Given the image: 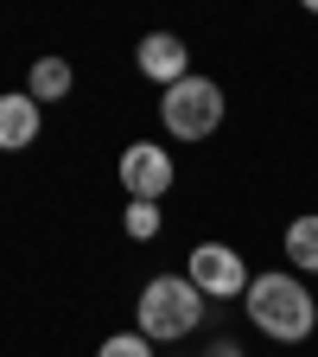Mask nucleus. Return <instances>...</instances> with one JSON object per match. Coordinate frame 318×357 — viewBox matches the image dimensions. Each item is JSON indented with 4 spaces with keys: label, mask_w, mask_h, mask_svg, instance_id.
Segmentation results:
<instances>
[{
    "label": "nucleus",
    "mask_w": 318,
    "mask_h": 357,
    "mask_svg": "<svg viewBox=\"0 0 318 357\" xmlns=\"http://www.w3.org/2000/svg\"><path fill=\"white\" fill-rule=\"evenodd\" d=\"M242 306H248L255 332H267L274 344H299V338L318 332V300L305 294L299 275H280V268H274V275H255L248 294H242Z\"/></svg>",
    "instance_id": "1"
},
{
    "label": "nucleus",
    "mask_w": 318,
    "mask_h": 357,
    "mask_svg": "<svg viewBox=\"0 0 318 357\" xmlns=\"http://www.w3.org/2000/svg\"><path fill=\"white\" fill-rule=\"evenodd\" d=\"M204 294L185 281V275H153L147 287H141V306H134V319H141V326H134V332H141V338H166V344H178V338H191L198 326H204Z\"/></svg>",
    "instance_id": "2"
},
{
    "label": "nucleus",
    "mask_w": 318,
    "mask_h": 357,
    "mask_svg": "<svg viewBox=\"0 0 318 357\" xmlns=\"http://www.w3.org/2000/svg\"><path fill=\"white\" fill-rule=\"evenodd\" d=\"M223 83L216 77H185V83H172L166 89V102H159V121L166 134H178V141H210V134L223 128Z\"/></svg>",
    "instance_id": "3"
},
{
    "label": "nucleus",
    "mask_w": 318,
    "mask_h": 357,
    "mask_svg": "<svg viewBox=\"0 0 318 357\" xmlns=\"http://www.w3.org/2000/svg\"><path fill=\"white\" fill-rule=\"evenodd\" d=\"M185 281H191L204 300H242L255 275H248V261H242L230 243H198L191 261H185Z\"/></svg>",
    "instance_id": "4"
},
{
    "label": "nucleus",
    "mask_w": 318,
    "mask_h": 357,
    "mask_svg": "<svg viewBox=\"0 0 318 357\" xmlns=\"http://www.w3.org/2000/svg\"><path fill=\"white\" fill-rule=\"evenodd\" d=\"M121 185H127V198L134 204H159L166 192H172V178H178V166H172V153L166 147H153V141H134L127 153H121Z\"/></svg>",
    "instance_id": "5"
},
{
    "label": "nucleus",
    "mask_w": 318,
    "mask_h": 357,
    "mask_svg": "<svg viewBox=\"0 0 318 357\" xmlns=\"http://www.w3.org/2000/svg\"><path fill=\"white\" fill-rule=\"evenodd\" d=\"M134 58H141V70H147L153 83H166V89L191 77V70H185V64H191V52H185V38H178V32H147Z\"/></svg>",
    "instance_id": "6"
},
{
    "label": "nucleus",
    "mask_w": 318,
    "mask_h": 357,
    "mask_svg": "<svg viewBox=\"0 0 318 357\" xmlns=\"http://www.w3.org/2000/svg\"><path fill=\"white\" fill-rule=\"evenodd\" d=\"M38 128H45V115H38V102L26 96V89L0 96V153H26L38 141Z\"/></svg>",
    "instance_id": "7"
},
{
    "label": "nucleus",
    "mask_w": 318,
    "mask_h": 357,
    "mask_svg": "<svg viewBox=\"0 0 318 357\" xmlns=\"http://www.w3.org/2000/svg\"><path fill=\"white\" fill-rule=\"evenodd\" d=\"M70 83H77V77H70L64 58H38L32 77H26V96H32V102H58V96H70Z\"/></svg>",
    "instance_id": "8"
},
{
    "label": "nucleus",
    "mask_w": 318,
    "mask_h": 357,
    "mask_svg": "<svg viewBox=\"0 0 318 357\" xmlns=\"http://www.w3.org/2000/svg\"><path fill=\"white\" fill-rule=\"evenodd\" d=\"M287 261L299 268V275H318V211L287 223Z\"/></svg>",
    "instance_id": "9"
},
{
    "label": "nucleus",
    "mask_w": 318,
    "mask_h": 357,
    "mask_svg": "<svg viewBox=\"0 0 318 357\" xmlns=\"http://www.w3.org/2000/svg\"><path fill=\"white\" fill-rule=\"evenodd\" d=\"M121 223H127V236H134V243H153V236H159V204H127Z\"/></svg>",
    "instance_id": "10"
},
{
    "label": "nucleus",
    "mask_w": 318,
    "mask_h": 357,
    "mask_svg": "<svg viewBox=\"0 0 318 357\" xmlns=\"http://www.w3.org/2000/svg\"><path fill=\"white\" fill-rule=\"evenodd\" d=\"M96 357H153V338H141V332H115V338H102Z\"/></svg>",
    "instance_id": "11"
},
{
    "label": "nucleus",
    "mask_w": 318,
    "mask_h": 357,
    "mask_svg": "<svg viewBox=\"0 0 318 357\" xmlns=\"http://www.w3.org/2000/svg\"><path fill=\"white\" fill-rule=\"evenodd\" d=\"M204 357H242V344H236V338H216V344H210Z\"/></svg>",
    "instance_id": "12"
}]
</instances>
